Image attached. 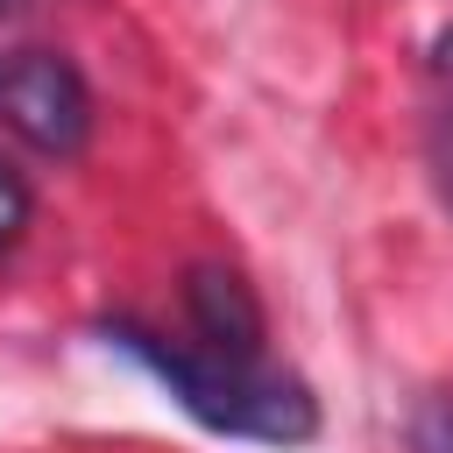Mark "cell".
I'll return each instance as SVG.
<instances>
[{"label": "cell", "mask_w": 453, "mask_h": 453, "mask_svg": "<svg viewBox=\"0 0 453 453\" xmlns=\"http://www.w3.org/2000/svg\"><path fill=\"white\" fill-rule=\"evenodd\" d=\"M432 71H439V106H432V134H425V149H432V177H439V191H446V205H453V28L439 35Z\"/></svg>", "instance_id": "cell-4"}, {"label": "cell", "mask_w": 453, "mask_h": 453, "mask_svg": "<svg viewBox=\"0 0 453 453\" xmlns=\"http://www.w3.org/2000/svg\"><path fill=\"white\" fill-rule=\"evenodd\" d=\"M403 446L411 453H453V396H425L403 425Z\"/></svg>", "instance_id": "cell-5"}, {"label": "cell", "mask_w": 453, "mask_h": 453, "mask_svg": "<svg viewBox=\"0 0 453 453\" xmlns=\"http://www.w3.org/2000/svg\"><path fill=\"white\" fill-rule=\"evenodd\" d=\"M0 120L42 156H78L92 142V92L57 50H21L0 71Z\"/></svg>", "instance_id": "cell-2"}, {"label": "cell", "mask_w": 453, "mask_h": 453, "mask_svg": "<svg viewBox=\"0 0 453 453\" xmlns=\"http://www.w3.org/2000/svg\"><path fill=\"white\" fill-rule=\"evenodd\" d=\"M28 219H35V198H28V184L0 163V248H14V241L28 234Z\"/></svg>", "instance_id": "cell-6"}, {"label": "cell", "mask_w": 453, "mask_h": 453, "mask_svg": "<svg viewBox=\"0 0 453 453\" xmlns=\"http://www.w3.org/2000/svg\"><path fill=\"white\" fill-rule=\"evenodd\" d=\"M106 340H120L134 361H149L170 396L212 425V432H234V439H262V446H304L319 432V403L297 375L283 368H262V361H226V354H205V347H170L156 340L149 326L134 319H113Z\"/></svg>", "instance_id": "cell-1"}, {"label": "cell", "mask_w": 453, "mask_h": 453, "mask_svg": "<svg viewBox=\"0 0 453 453\" xmlns=\"http://www.w3.org/2000/svg\"><path fill=\"white\" fill-rule=\"evenodd\" d=\"M184 311H191V333L205 340V354H226V361H262V304L255 290L219 269V262H198L184 276Z\"/></svg>", "instance_id": "cell-3"}, {"label": "cell", "mask_w": 453, "mask_h": 453, "mask_svg": "<svg viewBox=\"0 0 453 453\" xmlns=\"http://www.w3.org/2000/svg\"><path fill=\"white\" fill-rule=\"evenodd\" d=\"M7 7H14V0H0V14H7Z\"/></svg>", "instance_id": "cell-7"}]
</instances>
